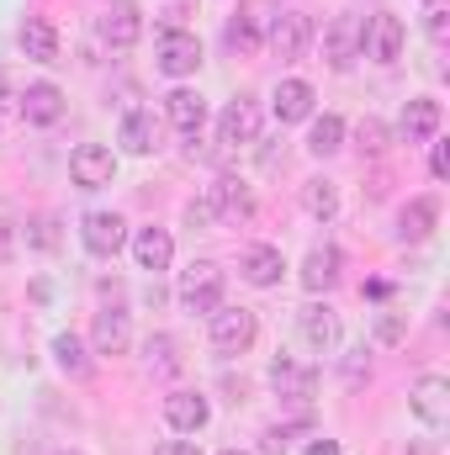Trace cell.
Wrapping results in <instances>:
<instances>
[{"instance_id":"6da1fadb","label":"cell","mask_w":450,"mask_h":455,"mask_svg":"<svg viewBox=\"0 0 450 455\" xmlns=\"http://www.w3.org/2000/svg\"><path fill=\"white\" fill-rule=\"evenodd\" d=\"M254 339H260V318L249 307H218V313H207V344H213V355L238 360V355H249Z\"/></svg>"},{"instance_id":"7a4b0ae2","label":"cell","mask_w":450,"mask_h":455,"mask_svg":"<svg viewBox=\"0 0 450 455\" xmlns=\"http://www.w3.org/2000/svg\"><path fill=\"white\" fill-rule=\"evenodd\" d=\"M223 265H213V259H197V265H186L181 270V286H175V297H181V307L186 313H218L223 307Z\"/></svg>"},{"instance_id":"3957f363","label":"cell","mask_w":450,"mask_h":455,"mask_svg":"<svg viewBox=\"0 0 450 455\" xmlns=\"http://www.w3.org/2000/svg\"><path fill=\"white\" fill-rule=\"evenodd\" d=\"M154 69H159L165 80H186V75H197V69H202V37L186 32V27L159 32V43H154Z\"/></svg>"},{"instance_id":"277c9868","label":"cell","mask_w":450,"mask_h":455,"mask_svg":"<svg viewBox=\"0 0 450 455\" xmlns=\"http://www.w3.org/2000/svg\"><path fill=\"white\" fill-rule=\"evenodd\" d=\"M360 43H366V16L339 11L334 21L324 27V64H329L334 75H350L355 59H360Z\"/></svg>"},{"instance_id":"5b68a950","label":"cell","mask_w":450,"mask_h":455,"mask_svg":"<svg viewBox=\"0 0 450 455\" xmlns=\"http://www.w3.org/2000/svg\"><path fill=\"white\" fill-rule=\"evenodd\" d=\"M218 143L223 148H249L260 143V101L254 96H233L218 112Z\"/></svg>"},{"instance_id":"8992f818","label":"cell","mask_w":450,"mask_h":455,"mask_svg":"<svg viewBox=\"0 0 450 455\" xmlns=\"http://www.w3.org/2000/svg\"><path fill=\"white\" fill-rule=\"evenodd\" d=\"M69 180L80 186V191H101V186H112L117 180V154L107 143H80L75 154H69Z\"/></svg>"},{"instance_id":"52a82bcc","label":"cell","mask_w":450,"mask_h":455,"mask_svg":"<svg viewBox=\"0 0 450 455\" xmlns=\"http://www.w3.org/2000/svg\"><path fill=\"white\" fill-rule=\"evenodd\" d=\"M265 43H270L276 59H302V53L313 48V16H308V11H281V16H270Z\"/></svg>"},{"instance_id":"ba28073f","label":"cell","mask_w":450,"mask_h":455,"mask_svg":"<svg viewBox=\"0 0 450 455\" xmlns=\"http://www.w3.org/2000/svg\"><path fill=\"white\" fill-rule=\"evenodd\" d=\"M403 43H408V32H403V21H398L392 11H376V16H366V43H360V59L398 64V59H403Z\"/></svg>"},{"instance_id":"9c48e42d","label":"cell","mask_w":450,"mask_h":455,"mask_svg":"<svg viewBox=\"0 0 450 455\" xmlns=\"http://www.w3.org/2000/svg\"><path fill=\"white\" fill-rule=\"evenodd\" d=\"M408 408L419 413V424L446 429V424H450V381L440 376V371L419 376V381H414V392H408Z\"/></svg>"},{"instance_id":"30bf717a","label":"cell","mask_w":450,"mask_h":455,"mask_svg":"<svg viewBox=\"0 0 450 455\" xmlns=\"http://www.w3.org/2000/svg\"><path fill=\"white\" fill-rule=\"evenodd\" d=\"M281 275H286V259H281L276 243H249V249L238 254V281H244V286L270 291V286H281Z\"/></svg>"},{"instance_id":"8fae6325","label":"cell","mask_w":450,"mask_h":455,"mask_svg":"<svg viewBox=\"0 0 450 455\" xmlns=\"http://www.w3.org/2000/svg\"><path fill=\"white\" fill-rule=\"evenodd\" d=\"M165 424H170L175 435H202V429L213 424V403H207L202 392H191V387H175V392L165 397Z\"/></svg>"},{"instance_id":"7c38bea8","label":"cell","mask_w":450,"mask_h":455,"mask_svg":"<svg viewBox=\"0 0 450 455\" xmlns=\"http://www.w3.org/2000/svg\"><path fill=\"white\" fill-rule=\"evenodd\" d=\"M270 387H276V397H286V403H308V397L318 392V371L302 365L297 355H276V360H270Z\"/></svg>"},{"instance_id":"4fadbf2b","label":"cell","mask_w":450,"mask_h":455,"mask_svg":"<svg viewBox=\"0 0 450 455\" xmlns=\"http://www.w3.org/2000/svg\"><path fill=\"white\" fill-rule=\"evenodd\" d=\"M80 243H85L96 259H112L117 249L127 243V223H122V212H85V218H80Z\"/></svg>"},{"instance_id":"5bb4252c","label":"cell","mask_w":450,"mask_h":455,"mask_svg":"<svg viewBox=\"0 0 450 455\" xmlns=\"http://www.w3.org/2000/svg\"><path fill=\"white\" fill-rule=\"evenodd\" d=\"M16 107H21V122H32V127H53V122H64V112H69V101H64V91L53 80L27 85Z\"/></svg>"},{"instance_id":"9a60e30c","label":"cell","mask_w":450,"mask_h":455,"mask_svg":"<svg viewBox=\"0 0 450 455\" xmlns=\"http://www.w3.org/2000/svg\"><path fill=\"white\" fill-rule=\"evenodd\" d=\"M440 122H446V107L435 96H414L398 116V138L403 143H430V138H440Z\"/></svg>"},{"instance_id":"2e32d148","label":"cell","mask_w":450,"mask_h":455,"mask_svg":"<svg viewBox=\"0 0 450 455\" xmlns=\"http://www.w3.org/2000/svg\"><path fill=\"white\" fill-rule=\"evenodd\" d=\"M313 107H318V91L308 85V80H276V91H270V112H276V122L286 127V122H308L313 116Z\"/></svg>"},{"instance_id":"e0dca14e","label":"cell","mask_w":450,"mask_h":455,"mask_svg":"<svg viewBox=\"0 0 450 455\" xmlns=\"http://www.w3.org/2000/svg\"><path fill=\"white\" fill-rule=\"evenodd\" d=\"M339 281H344V254H339L334 243H313L308 259H302V286L313 297H324V291H334Z\"/></svg>"},{"instance_id":"ac0fdd59","label":"cell","mask_w":450,"mask_h":455,"mask_svg":"<svg viewBox=\"0 0 450 455\" xmlns=\"http://www.w3.org/2000/svg\"><path fill=\"white\" fill-rule=\"evenodd\" d=\"M96 32H101L107 48H133V43L143 37V11L127 5V0H117V5H107V11L96 16Z\"/></svg>"},{"instance_id":"d6986e66","label":"cell","mask_w":450,"mask_h":455,"mask_svg":"<svg viewBox=\"0 0 450 455\" xmlns=\"http://www.w3.org/2000/svg\"><path fill=\"white\" fill-rule=\"evenodd\" d=\"M440 228V196H408L398 212V238L403 243H430Z\"/></svg>"},{"instance_id":"ffe728a7","label":"cell","mask_w":450,"mask_h":455,"mask_svg":"<svg viewBox=\"0 0 450 455\" xmlns=\"http://www.w3.org/2000/svg\"><path fill=\"white\" fill-rule=\"evenodd\" d=\"M207 196H213V207H218V223H249V218H254V191H249L238 175H218V180L207 186Z\"/></svg>"},{"instance_id":"44dd1931","label":"cell","mask_w":450,"mask_h":455,"mask_svg":"<svg viewBox=\"0 0 450 455\" xmlns=\"http://www.w3.org/2000/svg\"><path fill=\"white\" fill-rule=\"evenodd\" d=\"M297 329H302V339L313 344L318 355L339 349V339H344V329H339V313L329 307V302H308V307L297 313Z\"/></svg>"},{"instance_id":"7402d4cb","label":"cell","mask_w":450,"mask_h":455,"mask_svg":"<svg viewBox=\"0 0 450 455\" xmlns=\"http://www.w3.org/2000/svg\"><path fill=\"white\" fill-rule=\"evenodd\" d=\"M165 116H170V127H181L186 138H202V127H207V96L175 85V91L165 96Z\"/></svg>"},{"instance_id":"603a6c76","label":"cell","mask_w":450,"mask_h":455,"mask_svg":"<svg viewBox=\"0 0 450 455\" xmlns=\"http://www.w3.org/2000/svg\"><path fill=\"white\" fill-rule=\"evenodd\" d=\"M117 143H122V154H133V159H149V154L159 148V122H154V112L133 107V112L122 116V127H117Z\"/></svg>"},{"instance_id":"cb8c5ba5","label":"cell","mask_w":450,"mask_h":455,"mask_svg":"<svg viewBox=\"0 0 450 455\" xmlns=\"http://www.w3.org/2000/svg\"><path fill=\"white\" fill-rule=\"evenodd\" d=\"M133 259H138V270H149V275L170 270V265H175V238H170V228H138Z\"/></svg>"},{"instance_id":"d4e9b609","label":"cell","mask_w":450,"mask_h":455,"mask_svg":"<svg viewBox=\"0 0 450 455\" xmlns=\"http://www.w3.org/2000/svg\"><path fill=\"white\" fill-rule=\"evenodd\" d=\"M16 43H21V53L32 64H59V27L48 16H27L21 32H16Z\"/></svg>"},{"instance_id":"484cf974","label":"cell","mask_w":450,"mask_h":455,"mask_svg":"<svg viewBox=\"0 0 450 455\" xmlns=\"http://www.w3.org/2000/svg\"><path fill=\"white\" fill-rule=\"evenodd\" d=\"M91 344H96V355H127V344H133V323H127V313H122V307L96 313V323H91Z\"/></svg>"},{"instance_id":"4316f807","label":"cell","mask_w":450,"mask_h":455,"mask_svg":"<svg viewBox=\"0 0 450 455\" xmlns=\"http://www.w3.org/2000/svg\"><path fill=\"white\" fill-rule=\"evenodd\" d=\"M313 127H308V154L313 159H334L339 148H344V116L324 112V116H308Z\"/></svg>"},{"instance_id":"83f0119b","label":"cell","mask_w":450,"mask_h":455,"mask_svg":"<svg viewBox=\"0 0 450 455\" xmlns=\"http://www.w3.org/2000/svg\"><path fill=\"white\" fill-rule=\"evenodd\" d=\"M302 212H308V218H318V223H334V218H339V186H334V180H324V175L302 180Z\"/></svg>"},{"instance_id":"f1b7e54d","label":"cell","mask_w":450,"mask_h":455,"mask_svg":"<svg viewBox=\"0 0 450 455\" xmlns=\"http://www.w3.org/2000/svg\"><path fill=\"white\" fill-rule=\"evenodd\" d=\"M223 43L233 48V53H238V59H249V53H260V48H265V37H260V21H254V11H238V16L228 21Z\"/></svg>"},{"instance_id":"f546056e","label":"cell","mask_w":450,"mask_h":455,"mask_svg":"<svg viewBox=\"0 0 450 455\" xmlns=\"http://www.w3.org/2000/svg\"><path fill=\"white\" fill-rule=\"evenodd\" d=\"M53 360H59V371L75 376V381L91 376V355H85V339H80V334H59V339H53Z\"/></svg>"},{"instance_id":"4dcf8cb0","label":"cell","mask_w":450,"mask_h":455,"mask_svg":"<svg viewBox=\"0 0 450 455\" xmlns=\"http://www.w3.org/2000/svg\"><path fill=\"white\" fill-rule=\"evenodd\" d=\"M143 355H149V371L154 376H181V365H186L181 360V344L170 339V334H154V339L143 344Z\"/></svg>"},{"instance_id":"1f68e13d","label":"cell","mask_w":450,"mask_h":455,"mask_svg":"<svg viewBox=\"0 0 450 455\" xmlns=\"http://www.w3.org/2000/svg\"><path fill=\"white\" fill-rule=\"evenodd\" d=\"M355 148H360V159H382V154L392 148V127H387L382 116H366V122L355 127Z\"/></svg>"},{"instance_id":"d6a6232c","label":"cell","mask_w":450,"mask_h":455,"mask_svg":"<svg viewBox=\"0 0 450 455\" xmlns=\"http://www.w3.org/2000/svg\"><path fill=\"white\" fill-rule=\"evenodd\" d=\"M27 243H32V249H43V254H53V249L64 243V233H59V218H53V212L32 218V223H27Z\"/></svg>"},{"instance_id":"836d02e7","label":"cell","mask_w":450,"mask_h":455,"mask_svg":"<svg viewBox=\"0 0 450 455\" xmlns=\"http://www.w3.org/2000/svg\"><path fill=\"white\" fill-rule=\"evenodd\" d=\"M376 339L382 344H403L408 339V318H403V313H376Z\"/></svg>"},{"instance_id":"e575fe53","label":"cell","mask_w":450,"mask_h":455,"mask_svg":"<svg viewBox=\"0 0 450 455\" xmlns=\"http://www.w3.org/2000/svg\"><path fill=\"white\" fill-rule=\"evenodd\" d=\"M186 223H191V228H213V223H218V207H213V196H207V191L186 202Z\"/></svg>"},{"instance_id":"d590c367","label":"cell","mask_w":450,"mask_h":455,"mask_svg":"<svg viewBox=\"0 0 450 455\" xmlns=\"http://www.w3.org/2000/svg\"><path fill=\"white\" fill-rule=\"evenodd\" d=\"M424 32H430V43H446V32H450V11L435 0L430 5V16H424Z\"/></svg>"},{"instance_id":"8d00e7d4","label":"cell","mask_w":450,"mask_h":455,"mask_svg":"<svg viewBox=\"0 0 450 455\" xmlns=\"http://www.w3.org/2000/svg\"><path fill=\"white\" fill-rule=\"evenodd\" d=\"M430 143H435V154H430L435 180H450V143H440V138H430Z\"/></svg>"},{"instance_id":"74e56055","label":"cell","mask_w":450,"mask_h":455,"mask_svg":"<svg viewBox=\"0 0 450 455\" xmlns=\"http://www.w3.org/2000/svg\"><path fill=\"white\" fill-rule=\"evenodd\" d=\"M11 254H16V223L0 218V265H11Z\"/></svg>"},{"instance_id":"f35d334b","label":"cell","mask_w":450,"mask_h":455,"mask_svg":"<svg viewBox=\"0 0 450 455\" xmlns=\"http://www.w3.org/2000/svg\"><path fill=\"white\" fill-rule=\"evenodd\" d=\"M154 455H202V445H197V440H165Z\"/></svg>"},{"instance_id":"ab89813d","label":"cell","mask_w":450,"mask_h":455,"mask_svg":"<svg viewBox=\"0 0 450 455\" xmlns=\"http://www.w3.org/2000/svg\"><path fill=\"white\" fill-rule=\"evenodd\" d=\"M308 455H344V451H339V440H313Z\"/></svg>"},{"instance_id":"60d3db41","label":"cell","mask_w":450,"mask_h":455,"mask_svg":"<svg viewBox=\"0 0 450 455\" xmlns=\"http://www.w3.org/2000/svg\"><path fill=\"white\" fill-rule=\"evenodd\" d=\"M223 455H249V451H223Z\"/></svg>"},{"instance_id":"b9f144b4","label":"cell","mask_w":450,"mask_h":455,"mask_svg":"<svg viewBox=\"0 0 450 455\" xmlns=\"http://www.w3.org/2000/svg\"><path fill=\"white\" fill-rule=\"evenodd\" d=\"M64 455H85V451H64Z\"/></svg>"},{"instance_id":"7bdbcfd3","label":"cell","mask_w":450,"mask_h":455,"mask_svg":"<svg viewBox=\"0 0 450 455\" xmlns=\"http://www.w3.org/2000/svg\"><path fill=\"white\" fill-rule=\"evenodd\" d=\"M430 5H435V0H430Z\"/></svg>"}]
</instances>
